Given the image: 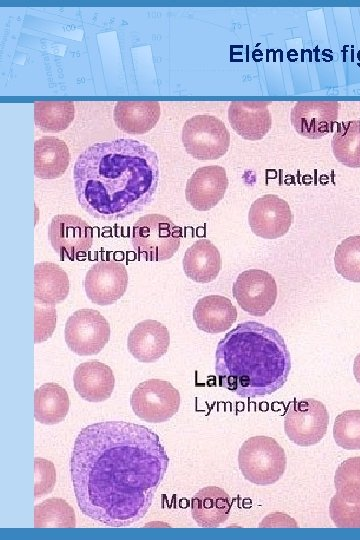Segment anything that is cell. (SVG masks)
Segmentation results:
<instances>
[{"label":"cell","instance_id":"52a82bcc","mask_svg":"<svg viewBox=\"0 0 360 540\" xmlns=\"http://www.w3.org/2000/svg\"><path fill=\"white\" fill-rule=\"evenodd\" d=\"M329 414L326 406L313 398L293 400L284 415V431L295 444L312 446L321 441L327 431Z\"/></svg>","mask_w":360,"mask_h":540},{"label":"cell","instance_id":"277c9868","mask_svg":"<svg viewBox=\"0 0 360 540\" xmlns=\"http://www.w3.org/2000/svg\"><path fill=\"white\" fill-rule=\"evenodd\" d=\"M238 464L246 480L264 486L273 484L282 477L287 458L274 438L260 435L250 437L242 444Z\"/></svg>","mask_w":360,"mask_h":540},{"label":"cell","instance_id":"6da1fadb","mask_svg":"<svg viewBox=\"0 0 360 540\" xmlns=\"http://www.w3.org/2000/svg\"><path fill=\"white\" fill-rule=\"evenodd\" d=\"M168 465L149 428L124 421L90 424L75 439L70 459L77 504L101 524L130 526L148 512Z\"/></svg>","mask_w":360,"mask_h":540},{"label":"cell","instance_id":"3957f363","mask_svg":"<svg viewBox=\"0 0 360 540\" xmlns=\"http://www.w3.org/2000/svg\"><path fill=\"white\" fill-rule=\"evenodd\" d=\"M218 385L242 398L272 394L291 370L288 347L280 333L262 323H240L219 341L215 353Z\"/></svg>","mask_w":360,"mask_h":540},{"label":"cell","instance_id":"603a6c76","mask_svg":"<svg viewBox=\"0 0 360 540\" xmlns=\"http://www.w3.org/2000/svg\"><path fill=\"white\" fill-rule=\"evenodd\" d=\"M69 293L67 273L57 264L40 262L34 266L35 303L54 306L66 299Z\"/></svg>","mask_w":360,"mask_h":540},{"label":"cell","instance_id":"8992f818","mask_svg":"<svg viewBox=\"0 0 360 540\" xmlns=\"http://www.w3.org/2000/svg\"><path fill=\"white\" fill-rule=\"evenodd\" d=\"M185 150L197 160H215L230 146V133L217 117L208 114L189 118L182 128Z\"/></svg>","mask_w":360,"mask_h":540},{"label":"cell","instance_id":"1f68e13d","mask_svg":"<svg viewBox=\"0 0 360 540\" xmlns=\"http://www.w3.org/2000/svg\"><path fill=\"white\" fill-rule=\"evenodd\" d=\"M336 491L347 498H360V456L343 461L335 471Z\"/></svg>","mask_w":360,"mask_h":540},{"label":"cell","instance_id":"d4e9b609","mask_svg":"<svg viewBox=\"0 0 360 540\" xmlns=\"http://www.w3.org/2000/svg\"><path fill=\"white\" fill-rule=\"evenodd\" d=\"M69 405L67 391L57 383H44L34 392V417L42 424L62 422L67 416Z\"/></svg>","mask_w":360,"mask_h":540},{"label":"cell","instance_id":"cb8c5ba5","mask_svg":"<svg viewBox=\"0 0 360 540\" xmlns=\"http://www.w3.org/2000/svg\"><path fill=\"white\" fill-rule=\"evenodd\" d=\"M160 104L155 101L117 102L113 118L116 126L128 134H144L158 122Z\"/></svg>","mask_w":360,"mask_h":540},{"label":"cell","instance_id":"484cf974","mask_svg":"<svg viewBox=\"0 0 360 540\" xmlns=\"http://www.w3.org/2000/svg\"><path fill=\"white\" fill-rule=\"evenodd\" d=\"M331 146L337 161L347 167L360 168V120L340 123Z\"/></svg>","mask_w":360,"mask_h":540},{"label":"cell","instance_id":"e0dca14e","mask_svg":"<svg viewBox=\"0 0 360 540\" xmlns=\"http://www.w3.org/2000/svg\"><path fill=\"white\" fill-rule=\"evenodd\" d=\"M269 102H231L228 120L234 131L245 140L262 139L271 129Z\"/></svg>","mask_w":360,"mask_h":540},{"label":"cell","instance_id":"d6a6232c","mask_svg":"<svg viewBox=\"0 0 360 540\" xmlns=\"http://www.w3.org/2000/svg\"><path fill=\"white\" fill-rule=\"evenodd\" d=\"M34 495L36 498L50 493L56 482L54 464L46 459L34 458Z\"/></svg>","mask_w":360,"mask_h":540},{"label":"cell","instance_id":"ba28073f","mask_svg":"<svg viewBox=\"0 0 360 540\" xmlns=\"http://www.w3.org/2000/svg\"><path fill=\"white\" fill-rule=\"evenodd\" d=\"M130 404L134 413L150 423L169 420L179 410V391L168 381L149 379L132 392Z\"/></svg>","mask_w":360,"mask_h":540},{"label":"cell","instance_id":"4dcf8cb0","mask_svg":"<svg viewBox=\"0 0 360 540\" xmlns=\"http://www.w3.org/2000/svg\"><path fill=\"white\" fill-rule=\"evenodd\" d=\"M330 518L340 528H360V498L336 493L329 504Z\"/></svg>","mask_w":360,"mask_h":540},{"label":"cell","instance_id":"836d02e7","mask_svg":"<svg viewBox=\"0 0 360 540\" xmlns=\"http://www.w3.org/2000/svg\"><path fill=\"white\" fill-rule=\"evenodd\" d=\"M35 343H40L51 337L55 324L56 312L54 306H45L40 304V309L35 304Z\"/></svg>","mask_w":360,"mask_h":540},{"label":"cell","instance_id":"ffe728a7","mask_svg":"<svg viewBox=\"0 0 360 540\" xmlns=\"http://www.w3.org/2000/svg\"><path fill=\"white\" fill-rule=\"evenodd\" d=\"M231 506V498L226 491L217 486H207L191 499L192 518L201 527H218L228 519Z\"/></svg>","mask_w":360,"mask_h":540},{"label":"cell","instance_id":"7c38bea8","mask_svg":"<svg viewBox=\"0 0 360 540\" xmlns=\"http://www.w3.org/2000/svg\"><path fill=\"white\" fill-rule=\"evenodd\" d=\"M128 286V274L124 264L103 260L87 271L84 288L87 297L97 305H110L120 299Z\"/></svg>","mask_w":360,"mask_h":540},{"label":"cell","instance_id":"d6986e66","mask_svg":"<svg viewBox=\"0 0 360 540\" xmlns=\"http://www.w3.org/2000/svg\"><path fill=\"white\" fill-rule=\"evenodd\" d=\"M192 315L198 329L216 334L232 326L237 319V310L229 298L209 295L198 300Z\"/></svg>","mask_w":360,"mask_h":540},{"label":"cell","instance_id":"7402d4cb","mask_svg":"<svg viewBox=\"0 0 360 540\" xmlns=\"http://www.w3.org/2000/svg\"><path fill=\"white\" fill-rule=\"evenodd\" d=\"M70 163L66 143L54 136H44L34 143V174L40 179L61 177Z\"/></svg>","mask_w":360,"mask_h":540},{"label":"cell","instance_id":"4fadbf2b","mask_svg":"<svg viewBox=\"0 0 360 540\" xmlns=\"http://www.w3.org/2000/svg\"><path fill=\"white\" fill-rule=\"evenodd\" d=\"M292 221L289 204L275 194H266L256 199L248 214L252 232L265 239H276L285 235Z\"/></svg>","mask_w":360,"mask_h":540},{"label":"cell","instance_id":"5bb4252c","mask_svg":"<svg viewBox=\"0 0 360 540\" xmlns=\"http://www.w3.org/2000/svg\"><path fill=\"white\" fill-rule=\"evenodd\" d=\"M228 184L224 167L217 165L200 167L186 183V200L194 209L208 211L222 200Z\"/></svg>","mask_w":360,"mask_h":540},{"label":"cell","instance_id":"f1b7e54d","mask_svg":"<svg viewBox=\"0 0 360 540\" xmlns=\"http://www.w3.org/2000/svg\"><path fill=\"white\" fill-rule=\"evenodd\" d=\"M334 263L343 278L360 282V235L345 238L336 247Z\"/></svg>","mask_w":360,"mask_h":540},{"label":"cell","instance_id":"30bf717a","mask_svg":"<svg viewBox=\"0 0 360 540\" xmlns=\"http://www.w3.org/2000/svg\"><path fill=\"white\" fill-rule=\"evenodd\" d=\"M239 306L252 316H264L275 304L277 285L267 271L250 269L240 273L232 286Z\"/></svg>","mask_w":360,"mask_h":540},{"label":"cell","instance_id":"44dd1931","mask_svg":"<svg viewBox=\"0 0 360 540\" xmlns=\"http://www.w3.org/2000/svg\"><path fill=\"white\" fill-rule=\"evenodd\" d=\"M218 248L208 239H199L192 244L183 257L185 275L197 283L215 280L221 270Z\"/></svg>","mask_w":360,"mask_h":540},{"label":"cell","instance_id":"e575fe53","mask_svg":"<svg viewBox=\"0 0 360 540\" xmlns=\"http://www.w3.org/2000/svg\"><path fill=\"white\" fill-rule=\"evenodd\" d=\"M353 374L356 381L360 384V353L354 359Z\"/></svg>","mask_w":360,"mask_h":540},{"label":"cell","instance_id":"2e32d148","mask_svg":"<svg viewBox=\"0 0 360 540\" xmlns=\"http://www.w3.org/2000/svg\"><path fill=\"white\" fill-rule=\"evenodd\" d=\"M169 344L170 334L166 326L152 319L136 324L127 338L129 352L143 363L157 361L167 352Z\"/></svg>","mask_w":360,"mask_h":540},{"label":"cell","instance_id":"7a4b0ae2","mask_svg":"<svg viewBox=\"0 0 360 540\" xmlns=\"http://www.w3.org/2000/svg\"><path fill=\"white\" fill-rule=\"evenodd\" d=\"M159 175L155 151L134 139L95 143L80 153L73 168L78 203L102 220L142 211L153 200Z\"/></svg>","mask_w":360,"mask_h":540},{"label":"cell","instance_id":"5b68a950","mask_svg":"<svg viewBox=\"0 0 360 540\" xmlns=\"http://www.w3.org/2000/svg\"><path fill=\"white\" fill-rule=\"evenodd\" d=\"M182 229L162 214H147L132 229V245L146 261H165L179 249Z\"/></svg>","mask_w":360,"mask_h":540},{"label":"cell","instance_id":"8fae6325","mask_svg":"<svg viewBox=\"0 0 360 540\" xmlns=\"http://www.w3.org/2000/svg\"><path fill=\"white\" fill-rule=\"evenodd\" d=\"M48 238L61 260H75L92 246L93 229L80 217L72 214L55 215L48 227Z\"/></svg>","mask_w":360,"mask_h":540},{"label":"cell","instance_id":"83f0119b","mask_svg":"<svg viewBox=\"0 0 360 540\" xmlns=\"http://www.w3.org/2000/svg\"><path fill=\"white\" fill-rule=\"evenodd\" d=\"M76 526L74 509L61 498H50L34 507V527Z\"/></svg>","mask_w":360,"mask_h":540},{"label":"cell","instance_id":"4316f807","mask_svg":"<svg viewBox=\"0 0 360 540\" xmlns=\"http://www.w3.org/2000/svg\"><path fill=\"white\" fill-rule=\"evenodd\" d=\"M73 102L34 103V122L43 132L57 133L65 130L74 119Z\"/></svg>","mask_w":360,"mask_h":540},{"label":"cell","instance_id":"9a60e30c","mask_svg":"<svg viewBox=\"0 0 360 540\" xmlns=\"http://www.w3.org/2000/svg\"><path fill=\"white\" fill-rule=\"evenodd\" d=\"M338 102L301 101L291 110V123L298 134L320 139L331 133L338 117Z\"/></svg>","mask_w":360,"mask_h":540},{"label":"cell","instance_id":"9c48e42d","mask_svg":"<svg viewBox=\"0 0 360 540\" xmlns=\"http://www.w3.org/2000/svg\"><path fill=\"white\" fill-rule=\"evenodd\" d=\"M69 349L80 355L98 354L110 338V325L97 310L80 309L68 319L64 329Z\"/></svg>","mask_w":360,"mask_h":540},{"label":"cell","instance_id":"f546056e","mask_svg":"<svg viewBox=\"0 0 360 540\" xmlns=\"http://www.w3.org/2000/svg\"><path fill=\"white\" fill-rule=\"evenodd\" d=\"M336 444L347 450L360 449V410H346L340 413L333 425Z\"/></svg>","mask_w":360,"mask_h":540},{"label":"cell","instance_id":"ac0fdd59","mask_svg":"<svg viewBox=\"0 0 360 540\" xmlns=\"http://www.w3.org/2000/svg\"><path fill=\"white\" fill-rule=\"evenodd\" d=\"M73 382L81 398L89 402H102L111 396L115 378L108 365L99 361H88L76 367Z\"/></svg>","mask_w":360,"mask_h":540}]
</instances>
